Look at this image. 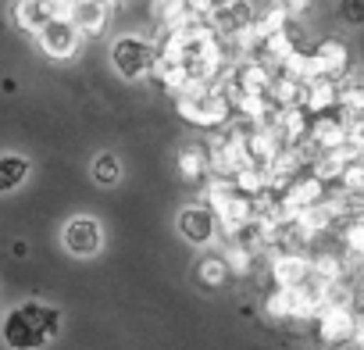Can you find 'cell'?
I'll return each mask as SVG.
<instances>
[{"label":"cell","instance_id":"obj_1","mask_svg":"<svg viewBox=\"0 0 364 350\" xmlns=\"http://www.w3.org/2000/svg\"><path fill=\"white\" fill-rule=\"evenodd\" d=\"M58 332H61V311L40 300H26L11 307L4 325H0V339L11 350H43L47 343L58 339Z\"/></svg>","mask_w":364,"mask_h":350},{"label":"cell","instance_id":"obj_2","mask_svg":"<svg viewBox=\"0 0 364 350\" xmlns=\"http://www.w3.org/2000/svg\"><path fill=\"white\" fill-rule=\"evenodd\" d=\"M175 107H178V115L186 118L190 125H200V129H218L232 115L229 93H218V90H208V86H193L186 93H178Z\"/></svg>","mask_w":364,"mask_h":350},{"label":"cell","instance_id":"obj_3","mask_svg":"<svg viewBox=\"0 0 364 350\" xmlns=\"http://www.w3.org/2000/svg\"><path fill=\"white\" fill-rule=\"evenodd\" d=\"M154 61H157V51L146 36H118L111 43V68L125 83L146 79L154 72Z\"/></svg>","mask_w":364,"mask_h":350},{"label":"cell","instance_id":"obj_4","mask_svg":"<svg viewBox=\"0 0 364 350\" xmlns=\"http://www.w3.org/2000/svg\"><path fill=\"white\" fill-rule=\"evenodd\" d=\"M325 304V282L321 286H279L268 300H264V311L279 322H289V318H311L318 314Z\"/></svg>","mask_w":364,"mask_h":350},{"label":"cell","instance_id":"obj_5","mask_svg":"<svg viewBox=\"0 0 364 350\" xmlns=\"http://www.w3.org/2000/svg\"><path fill=\"white\" fill-rule=\"evenodd\" d=\"M61 243L72 258H97L104 250V226L93 215H75L61 229Z\"/></svg>","mask_w":364,"mask_h":350},{"label":"cell","instance_id":"obj_6","mask_svg":"<svg viewBox=\"0 0 364 350\" xmlns=\"http://www.w3.org/2000/svg\"><path fill=\"white\" fill-rule=\"evenodd\" d=\"M314 332H318V343L321 346H346L353 343L357 336V318L350 307H339V304H321V311L314 314Z\"/></svg>","mask_w":364,"mask_h":350},{"label":"cell","instance_id":"obj_7","mask_svg":"<svg viewBox=\"0 0 364 350\" xmlns=\"http://www.w3.org/2000/svg\"><path fill=\"white\" fill-rule=\"evenodd\" d=\"M36 43H40V51H43L50 61H72V58L79 54L82 33L68 22V15H58V18H50V22L36 33Z\"/></svg>","mask_w":364,"mask_h":350},{"label":"cell","instance_id":"obj_8","mask_svg":"<svg viewBox=\"0 0 364 350\" xmlns=\"http://www.w3.org/2000/svg\"><path fill=\"white\" fill-rule=\"evenodd\" d=\"M350 72V47L336 36L311 47V79H336L343 83Z\"/></svg>","mask_w":364,"mask_h":350},{"label":"cell","instance_id":"obj_9","mask_svg":"<svg viewBox=\"0 0 364 350\" xmlns=\"http://www.w3.org/2000/svg\"><path fill=\"white\" fill-rule=\"evenodd\" d=\"M175 229H178V236L186 240L190 247H208L218 236V215L208 204H190V208L178 211Z\"/></svg>","mask_w":364,"mask_h":350},{"label":"cell","instance_id":"obj_10","mask_svg":"<svg viewBox=\"0 0 364 350\" xmlns=\"http://www.w3.org/2000/svg\"><path fill=\"white\" fill-rule=\"evenodd\" d=\"M58 15H68V4H61V0H15L11 4V22L33 36Z\"/></svg>","mask_w":364,"mask_h":350},{"label":"cell","instance_id":"obj_11","mask_svg":"<svg viewBox=\"0 0 364 350\" xmlns=\"http://www.w3.org/2000/svg\"><path fill=\"white\" fill-rule=\"evenodd\" d=\"M272 83H275V75H272L268 65H261V61H243V65L232 68L229 90H232V97H264V93L272 90Z\"/></svg>","mask_w":364,"mask_h":350},{"label":"cell","instance_id":"obj_12","mask_svg":"<svg viewBox=\"0 0 364 350\" xmlns=\"http://www.w3.org/2000/svg\"><path fill=\"white\" fill-rule=\"evenodd\" d=\"M254 18H257V11H254L250 0H232V4H222L208 22H211V29L222 33V36H240V33H250Z\"/></svg>","mask_w":364,"mask_h":350},{"label":"cell","instance_id":"obj_13","mask_svg":"<svg viewBox=\"0 0 364 350\" xmlns=\"http://www.w3.org/2000/svg\"><path fill=\"white\" fill-rule=\"evenodd\" d=\"M68 22L82 36H100V33H107L111 8L100 4V0H72V4H68Z\"/></svg>","mask_w":364,"mask_h":350},{"label":"cell","instance_id":"obj_14","mask_svg":"<svg viewBox=\"0 0 364 350\" xmlns=\"http://www.w3.org/2000/svg\"><path fill=\"white\" fill-rule=\"evenodd\" d=\"M272 275L279 286H304L307 275H311V261L300 258V254H279L275 265H272Z\"/></svg>","mask_w":364,"mask_h":350},{"label":"cell","instance_id":"obj_15","mask_svg":"<svg viewBox=\"0 0 364 350\" xmlns=\"http://www.w3.org/2000/svg\"><path fill=\"white\" fill-rule=\"evenodd\" d=\"M33 171V161L26 154H0V193L18 190Z\"/></svg>","mask_w":364,"mask_h":350},{"label":"cell","instance_id":"obj_16","mask_svg":"<svg viewBox=\"0 0 364 350\" xmlns=\"http://www.w3.org/2000/svg\"><path fill=\"white\" fill-rule=\"evenodd\" d=\"M122 175H125V164H122V157L111 154V150L97 154L93 164H90V179H93L100 190H114V186L122 183Z\"/></svg>","mask_w":364,"mask_h":350},{"label":"cell","instance_id":"obj_17","mask_svg":"<svg viewBox=\"0 0 364 350\" xmlns=\"http://www.w3.org/2000/svg\"><path fill=\"white\" fill-rule=\"evenodd\" d=\"M229 265H225V258L222 254H204L197 265H193V279L204 286V290H222L225 282H229Z\"/></svg>","mask_w":364,"mask_h":350},{"label":"cell","instance_id":"obj_18","mask_svg":"<svg viewBox=\"0 0 364 350\" xmlns=\"http://www.w3.org/2000/svg\"><path fill=\"white\" fill-rule=\"evenodd\" d=\"M175 164H178V175L186 183H200L204 175H208V168H211V161H208V154L200 147H182L175 154Z\"/></svg>","mask_w":364,"mask_h":350},{"label":"cell","instance_id":"obj_19","mask_svg":"<svg viewBox=\"0 0 364 350\" xmlns=\"http://www.w3.org/2000/svg\"><path fill=\"white\" fill-rule=\"evenodd\" d=\"M190 15H193V11H190V0H154V18H157L164 29L186 22Z\"/></svg>","mask_w":364,"mask_h":350},{"label":"cell","instance_id":"obj_20","mask_svg":"<svg viewBox=\"0 0 364 350\" xmlns=\"http://www.w3.org/2000/svg\"><path fill=\"white\" fill-rule=\"evenodd\" d=\"M336 15H339L343 26L364 29V0H339V4H336Z\"/></svg>","mask_w":364,"mask_h":350},{"label":"cell","instance_id":"obj_21","mask_svg":"<svg viewBox=\"0 0 364 350\" xmlns=\"http://www.w3.org/2000/svg\"><path fill=\"white\" fill-rule=\"evenodd\" d=\"M311 275H318L321 282H336L339 275H343V265L332 258V254H325V258H318V261H311Z\"/></svg>","mask_w":364,"mask_h":350},{"label":"cell","instance_id":"obj_22","mask_svg":"<svg viewBox=\"0 0 364 350\" xmlns=\"http://www.w3.org/2000/svg\"><path fill=\"white\" fill-rule=\"evenodd\" d=\"M343 243H346V250L350 254H364V218H357V222H350L346 226V233H343Z\"/></svg>","mask_w":364,"mask_h":350},{"label":"cell","instance_id":"obj_23","mask_svg":"<svg viewBox=\"0 0 364 350\" xmlns=\"http://www.w3.org/2000/svg\"><path fill=\"white\" fill-rule=\"evenodd\" d=\"M222 4H232V0H190V11L200 15V18H211Z\"/></svg>","mask_w":364,"mask_h":350},{"label":"cell","instance_id":"obj_24","mask_svg":"<svg viewBox=\"0 0 364 350\" xmlns=\"http://www.w3.org/2000/svg\"><path fill=\"white\" fill-rule=\"evenodd\" d=\"M275 4H279L289 18H300L304 11H311V0H275Z\"/></svg>","mask_w":364,"mask_h":350},{"label":"cell","instance_id":"obj_25","mask_svg":"<svg viewBox=\"0 0 364 350\" xmlns=\"http://www.w3.org/2000/svg\"><path fill=\"white\" fill-rule=\"evenodd\" d=\"M353 343L364 350V318H357V336H353Z\"/></svg>","mask_w":364,"mask_h":350},{"label":"cell","instance_id":"obj_26","mask_svg":"<svg viewBox=\"0 0 364 350\" xmlns=\"http://www.w3.org/2000/svg\"><path fill=\"white\" fill-rule=\"evenodd\" d=\"M11 250H15V258H26V254H29V247H26V243H15Z\"/></svg>","mask_w":364,"mask_h":350},{"label":"cell","instance_id":"obj_27","mask_svg":"<svg viewBox=\"0 0 364 350\" xmlns=\"http://www.w3.org/2000/svg\"><path fill=\"white\" fill-rule=\"evenodd\" d=\"M100 4H107V8H111V4H118V0H100Z\"/></svg>","mask_w":364,"mask_h":350},{"label":"cell","instance_id":"obj_28","mask_svg":"<svg viewBox=\"0 0 364 350\" xmlns=\"http://www.w3.org/2000/svg\"><path fill=\"white\" fill-rule=\"evenodd\" d=\"M61 4H72V0H61Z\"/></svg>","mask_w":364,"mask_h":350},{"label":"cell","instance_id":"obj_29","mask_svg":"<svg viewBox=\"0 0 364 350\" xmlns=\"http://www.w3.org/2000/svg\"><path fill=\"white\" fill-rule=\"evenodd\" d=\"M360 297H364V290H360Z\"/></svg>","mask_w":364,"mask_h":350},{"label":"cell","instance_id":"obj_30","mask_svg":"<svg viewBox=\"0 0 364 350\" xmlns=\"http://www.w3.org/2000/svg\"><path fill=\"white\" fill-rule=\"evenodd\" d=\"M353 350H360V346H353Z\"/></svg>","mask_w":364,"mask_h":350}]
</instances>
